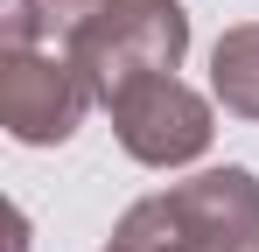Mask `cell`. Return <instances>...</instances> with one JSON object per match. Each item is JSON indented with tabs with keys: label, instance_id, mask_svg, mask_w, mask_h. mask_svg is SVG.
Listing matches in <instances>:
<instances>
[{
	"label": "cell",
	"instance_id": "1",
	"mask_svg": "<svg viewBox=\"0 0 259 252\" xmlns=\"http://www.w3.org/2000/svg\"><path fill=\"white\" fill-rule=\"evenodd\" d=\"M63 56L91 84V98L105 105L133 77L182 70V56H189V14H182V0H105L77 35L63 42Z\"/></svg>",
	"mask_w": 259,
	"mask_h": 252
},
{
	"label": "cell",
	"instance_id": "2",
	"mask_svg": "<svg viewBox=\"0 0 259 252\" xmlns=\"http://www.w3.org/2000/svg\"><path fill=\"white\" fill-rule=\"evenodd\" d=\"M112 112V133L140 168H189L196 154H210L217 119H210V98L189 91L175 70H154V77H133L105 98Z\"/></svg>",
	"mask_w": 259,
	"mask_h": 252
},
{
	"label": "cell",
	"instance_id": "3",
	"mask_svg": "<svg viewBox=\"0 0 259 252\" xmlns=\"http://www.w3.org/2000/svg\"><path fill=\"white\" fill-rule=\"evenodd\" d=\"M91 112V84L56 49H0V126L21 147H63Z\"/></svg>",
	"mask_w": 259,
	"mask_h": 252
},
{
	"label": "cell",
	"instance_id": "4",
	"mask_svg": "<svg viewBox=\"0 0 259 252\" xmlns=\"http://www.w3.org/2000/svg\"><path fill=\"white\" fill-rule=\"evenodd\" d=\"M189 252H259V175L252 168H203L161 189Z\"/></svg>",
	"mask_w": 259,
	"mask_h": 252
},
{
	"label": "cell",
	"instance_id": "5",
	"mask_svg": "<svg viewBox=\"0 0 259 252\" xmlns=\"http://www.w3.org/2000/svg\"><path fill=\"white\" fill-rule=\"evenodd\" d=\"M210 91L224 112L238 119H259V21H238L224 28L210 49Z\"/></svg>",
	"mask_w": 259,
	"mask_h": 252
},
{
	"label": "cell",
	"instance_id": "6",
	"mask_svg": "<svg viewBox=\"0 0 259 252\" xmlns=\"http://www.w3.org/2000/svg\"><path fill=\"white\" fill-rule=\"evenodd\" d=\"M105 252H189V245H182V224H175L168 196H140L133 210H119Z\"/></svg>",
	"mask_w": 259,
	"mask_h": 252
},
{
	"label": "cell",
	"instance_id": "7",
	"mask_svg": "<svg viewBox=\"0 0 259 252\" xmlns=\"http://www.w3.org/2000/svg\"><path fill=\"white\" fill-rule=\"evenodd\" d=\"M35 7H42V35H49V42H70L105 0H35Z\"/></svg>",
	"mask_w": 259,
	"mask_h": 252
}]
</instances>
